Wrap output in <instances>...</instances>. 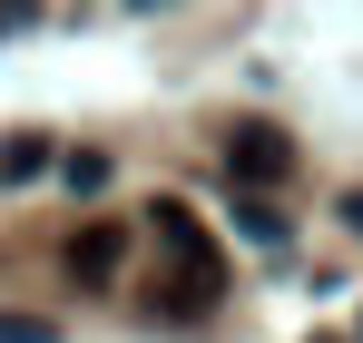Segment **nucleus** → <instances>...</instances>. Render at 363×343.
Returning <instances> with one entry per match:
<instances>
[{
	"instance_id": "obj_8",
	"label": "nucleus",
	"mask_w": 363,
	"mask_h": 343,
	"mask_svg": "<svg viewBox=\"0 0 363 343\" xmlns=\"http://www.w3.org/2000/svg\"><path fill=\"white\" fill-rule=\"evenodd\" d=\"M314 343H334V334H314Z\"/></svg>"
},
{
	"instance_id": "obj_7",
	"label": "nucleus",
	"mask_w": 363,
	"mask_h": 343,
	"mask_svg": "<svg viewBox=\"0 0 363 343\" xmlns=\"http://www.w3.org/2000/svg\"><path fill=\"white\" fill-rule=\"evenodd\" d=\"M344 216H354V226H363V186H354V196H344Z\"/></svg>"
},
{
	"instance_id": "obj_4",
	"label": "nucleus",
	"mask_w": 363,
	"mask_h": 343,
	"mask_svg": "<svg viewBox=\"0 0 363 343\" xmlns=\"http://www.w3.org/2000/svg\"><path fill=\"white\" fill-rule=\"evenodd\" d=\"M30 176H50V137H0V186H30Z\"/></svg>"
},
{
	"instance_id": "obj_6",
	"label": "nucleus",
	"mask_w": 363,
	"mask_h": 343,
	"mask_svg": "<svg viewBox=\"0 0 363 343\" xmlns=\"http://www.w3.org/2000/svg\"><path fill=\"white\" fill-rule=\"evenodd\" d=\"M0 343H60V334H50L40 314H0Z\"/></svg>"
},
{
	"instance_id": "obj_3",
	"label": "nucleus",
	"mask_w": 363,
	"mask_h": 343,
	"mask_svg": "<svg viewBox=\"0 0 363 343\" xmlns=\"http://www.w3.org/2000/svg\"><path fill=\"white\" fill-rule=\"evenodd\" d=\"M118 265H128V235L118 226H79L69 235V275H79V285H118Z\"/></svg>"
},
{
	"instance_id": "obj_1",
	"label": "nucleus",
	"mask_w": 363,
	"mask_h": 343,
	"mask_svg": "<svg viewBox=\"0 0 363 343\" xmlns=\"http://www.w3.org/2000/svg\"><path fill=\"white\" fill-rule=\"evenodd\" d=\"M147 216H157V245L177 255V265H167V314H206V304L226 294V255H216V235L196 226L177 196H157Z\"/></svg>"
},
{
	"instance_id": "obj_2",
	"label": "nucleus",
	"mask_w": 363,
	"mask_h": 343,
	"mask_svg": "<svg viewBox=\"0 0 363 343\" xmlns=\"http://www.w3.org/2000/svg\"><path fill=\"white\" fill-rule=\"evenodd\" d=\"M226 176H236L245 196L285 186V176H295V137H285V128H265V118H245L236 137H226Z\"/></svg>"
},
{
	"instance_id": "obj_5",
	"label": "nucleus",
	"mask_w": 363,
	"mask_h": 343,
	"mask_svg": "<svg viewBox=\"0 0 363 343\" xmlns=\"http://www.w3.org/2000/svg\"><path fill=\"white\" fill-rule=\"evenodd\" d=\"M236 226L255 235V245H285V216H275V206H265V196H245V206H236Z\"/></svg>"
}]
</instances>
